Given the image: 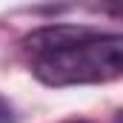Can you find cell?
I'll use <instances>...</instances> for the list:
<instances>
[{"instance_id":"1","label":"cell","mask_w":123,"mask_h":123,"mask_svg":"<svg viewBox=\"0 0 123 123\" xmlns=\"http://www.w3.org/2000/svg\"><path fill=\"white\" fill-rule=\"evenodd\" d=\"M29 69L46 86L109 83L123 72V37L89 26L52 23L23 37Z\"/></svg>"},{"instance_id":"2","label":"cell","mask_w":123,"mask_h":123,"mask_svg":"<svg viewBox=\"0 0 123 123\" xmlns=\"http://www.w3.org/2000/svg\"><path fill=\"white\" fill-rule=\"evenodd\" d=\"M17 120V115H14V106L0 94V123H14Z\"/></svg>"}]
</instances>
